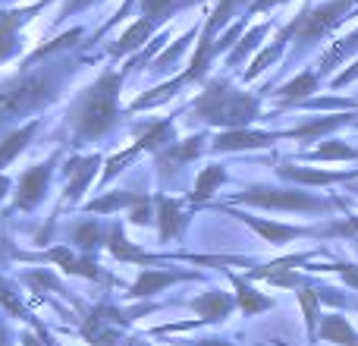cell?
Listing matches in <instances>:
<instances>
[{
	"instance_id": "obj_1",
	"label": "cell",
	"mask_w": 358,
	"mask_h": 346,
	"mask_svg": "<svg viewBox=\"0 0 358 346\" xmlns=\"http://www.w3.org/2000/svg\"><path fill=\"white\" fill-rule=\"evenodd\" d=\"M126 73H129V67L104 69V73L76 98L73 111H69V136H73V145L94 142V139L107 136V132L120 123L117 98H120Z\"/></svg>"
},
{
	"instance_id": "obj_2",
	"label": "cell",
	"mask_w": 358,
	"mask_h": 346,
	"mask_svg": "<svg viewBox=\"0 0 358 346\" xmlns=\"http://www.w3.org/2000/svg\"><path fill=\"white\" fill-rule=\"evenodd\" d=\"M73 73V63L60 60L54 67H35V69H25L16 82H10L6 88H0V130L6 123H13L16 117L22 113H31L38 107L50 104L60 92L63 79Z\"/></svg>"
},
{
	"instance_id": "obj_3",
	"label": "cell",
	"mask_w": 358,
	"mask_h": 346,
	"mask_svg": "<svg viewBox=\"0 0 358 346\" xmlns=\"http://www.w3.org/2000/svg\"><path fill=\"white\" fill-rule=\"evenodd\" d=\"M195 120L208 126H220V130H245L252 120L261 113V98L248 92H236L227 79H210L204 82V92L192 104Z\"/></svg>"
},
{
	"instance_id": "obj_4",
	"label": "cell",
	"mask_w": 358,
	"mask_h": 346,
	"mask_svg": "<svg viewBox=\"0 0 358 346\" xmlns=\"http://www.w3.org/2000/svg\"><path fill=\"white\" fill-rule=\"evenodd\" d=\"M236 205H258V208H280V211H327L330 202L299 189H271V186H252L233 195Z\"/></svg>"
},
{
	"instance_id": "obj_5",
	"label": "cell",
	"mask_w": 358,
	"mask_h": 346,
	"mask_svg": "<svg viewBox=\"0 0 358 346\" xmlns=\"http://www.w3.org/2000/svg\"><path fill=\"white\" fill-rule=\"evenodd\" d=\"M352 6H358V0H327L321 6H305V16H302V25L296 32V41H299V50L311 48L317 44L321 38H327L343 19L352 13Z\"/></svg>"
},
{
	"instance_id": "obj_6",
	"label": "cell",
	"mask_w": 358,
	"mask_h": 346,
	"mask_svg": "<svg viewBox=\"0 0 358 346\" xmlns=\"http://www.w3.org/2000/svg\"><path fill=\"white\" fill-rule=\"evenodd\" d=\"M129 321L132 318L126 315V312H120V309H113V305L104 303L85 318V324H82V337L94 346H113L117 337H120V328H126Z\"/></svg>"
},
{
	"instance_id": "obj_7",
	"label": "cell",
	"mask_w": 358,
	"mask_h": 346,
	"mask_svg": "<svg viewBox=\"0 0 358 346\" xmlns=\"http://www.w3.org/2000/svg\"><path fill=\"white\" fill-rule=\"evenodd\" d=\"M48 4H54V0H38V4H29V6H10V10H0V63L19 54V44H22L19 41V29H22L35 13H41Z\"/></svg>"
},
{
	"instance_id": "obj_8",
	"label": "cell",
	"mask_w": 358,
	"mask_h": 346,
	"mask_svg": "<svg viewBox=\"0 0 358 346\" xmlns=\"http://www.w3.org/2000/svg\"><path fill=\"white\" fill-rule=\"evenodd\" d=\"M54 164H57V155L50 158L48 164H35V167H29L22 177H19L16 202H13V208L16 211H31L38 202H41L44 192H48L50 177H54Z\"/></svg>"
},
{
	"instance_id": "obj_9",
	"label": "cell",
	"mask_w": 358,
	"mask_h": 346,
	"mask_svg": "<svg viewBox=\"0 0 358 346\" xmlns=\"http://www.w3.org/2000/svg\"><path fill=\"white\" fill-rule=\"evenodd\" d=\"M104 164V158L101 155H85V158H73V161H66V192H63V202L66 205H76L82 198V192L88 189V183L94 179V173L98 167Z\"/></svg>"
},
{
	"instance_id": "obj_10",
	"label": "cell",
	"mask_w": 358,
	"mask_h": 346,
	"mask_svg": "<svg viewBox=\"0 0 358 346\" xmlns=\"http://www.w3.org/2000/svg\"><path fill=\"white\" fill-rule=\"evenodd\" d=\"M277 139H286V132H258V130H223L217 132L214 151H252V148H267Z\"/></svg>"
},
{
	"instance_id": "obj_11",
	"label": "cell",
	"mask_w": 358,
	"mask_h": 346,
	"mask_svg": "<svg viewBox=\"0 0 358 346\" xmlns=\"http://www.w3.org/2000/svg\"><path fill=\"white\" fill-rule=\"evenodd\" d=\"M223 211H229V214L239 217L242 223H248V227H252L255 233L261 236V240L271 242V246H283V242L299 240V236H308L311 233L308 227H289V223H277V221H261V217H252V214H236L233 208H223Z\"/></svg>"
},
{
	"instance_id": "obj_12",
	"label": "cell",
	"mask_w": 358,
	"mask_h": 346,
	"mask_svg": "<svg viewBox=\"0 0 358 346\" xmlns=\"http://www.w3.org/2000/svg\"><path fill=\"white\" fill-rule=\"evenodd\" d=\"M192 277H198V274L195 271H157V268H145L142 277L132 284L129 296L132 299H148V296H155V293H161L164 286L179 284V280H192Z\"/></svg>"
},
{
	"instance_id": "obj_13",
	"label": "cell",
	"mask_w": 358,
	"mask_h": 346,
	"mask_svg": "<svg viewBox=\"0 0 358 346\" xmlns=\"http://www.w3.org/2000/svg\"><path fill=\"white\" fill-rule=\"evenodd\" d=\"M204 142H208V136H204V132H198V136H189L185 142L170 145V148H164L161 155H157V167H161L164 173H167V170H179L182 164H189V161H195V158L204 155V148H208Z\"/></svg>"
},
{
	"instance_id": "obj_14",
	"label": "cell",
	"mask_w": 358,
	"mask_h": 346,
	"mask_svg": "<svg viewBox=\"0 0 358 346\" xmlns=\"http://www.w3.org/2000/svg\"><path fill=\"white\" fill-rule=\"evenodd\" d=\"M236 309V299L223 290H208L204 296L192 299V312H198L204 324H217V321H227Z\"/></svg>"
},
{
	"instance_id": "obj_15",
	"label": "cell",
	"mask_w": 358,
	"mask_h": 346,
	"mask_svg": "<svg viewBox=\"0 0 358 346\" xmlns=\"http://www.w3.org/2000/svg\"><path fill=\"white\" fill-rule=\"evenodd\" d=\"M277 173L283 179H292V183H302V186H330V183H340V179L358 177V170H315V167H292V164H280Z\"/></svg>"
},
{
	"instance_id": "obj_16",
	"label": "cell",
	"mask_w": 358,
	"mask_h": 346,
	"mask_svg": "<svg viewBox=\"0 0 358 346\" xmlns=\"http://www.w3.org/2000/svg\"><path fill=\"white\" fill-rule=\"evenodd\" d=\"M155 32H157V25L151 22L148 16H138L136 22H132L129 29H126L123 35H120L117 41L110 44V48H107V54H110V57H129V54H136V50L142 48V44L148 41Z\"/></svg>"
},
{
	"instance_id": "obj_17",
	"label": "cell",
	"mask_w": 358,
	"mask_h": 346,
	"mask_svg": "<svg viewBox=\"0 0 358 346\" xmlns=\"http://www.w3.org/2000/svg\"><path fill=\"white\" fill-rule=\"evenodd\" d=\"M38 126H41V120H29L25 126H16L13 132H6L3 139H0V170L3 167H10L13 161H16L19 155H22L25 148H29V142L35 139V132H38Z\"/></svg>"
},
{
	"instance_id": "obj_18",
	"label": "cell",
	"mask_w": 358,
	"mask_h": 346,
	"mask_svg": "<svg viewBox=\"0 0 358 346\" xmlns=\"http://www.w3.org/2000/svg\"><path fill=\"white\" fill-rule=\"evenodd\" d=\"M155 205H157V230H161V240L164 242L176 240V236L182 233V227H185V221H189V217L182 214V208H179L176 198L157 195Z\"/></svg>"
},
{
	"instance_id": "obj_19",
	"label": "cell",
	"mask_w": 358,
	"mask_h": 346,
	"mask_svg": "<svg viewBox=\"0 0 358 346\" xmlns=\"http://www.w3.org/2000/svg\"><path fill=\"white\" fill-rule=\"evenodd\" d=\"M41 258H44V261H54V265H60L66 274H79V277H88V280H98V277H101V268L94 265L92 258H76V255L69 252V246H54V249H48Z\"/></svg>"
},
{
	"instance_id": "obj_20",
	"label": "cell",
	"mask_w": 358,
	"mask_h": 346,
	"mask_svg": "<svg viewBox=\"0 0 358 346\" xmlns=\"http://www.w3.org/2000/svg\"><path fill=\"white\" fill-rule=\"evenodd\" d=\"M233 286H236V305L242 309V315L245 318H252V315H258V312H267V309H273V299L271 296H264V293H258L248 280H242L239 274H233Z\"/></svg>"
},
{
	"instance_id": "obj_21",
	"label": "cell",
	"mask_w": 358,
	"mask_h": 346,
	"mask_svg": "<svg viewBox=\"0 0 358 346\" xmlns=\"http://www.w3.org/2000/svg\"><path fill=\"white\" fill-rule=\"evenodd\" d=\"M107 249H110V255H113V258H120V261H142V265H155V261H161V255H148V252H142L136 242L126 240L123 227H113L110 230Z\"/></svg>"
},
{
	"instance_id": "obj_22",
	"label": "cell",
	"mask_w": 358,
	"mask_h": 346,
	"mask_svg": "<svg viewBox=\"0 0 358 346\" xmlns=\"http://www.w3.org/2000/svg\"><path fill=\"white\" fill-rule=\"evenodd\" d=\"M352 123V113H334V117H321V120H308V123L296 126V130L286 132V139H321L327 132L340 130V126Z\"/></svg>"
},
{
	"instance_id": "obj_23",
	"label": "cell",
	"mask_w": 358,
	"mask_h": 346,
	"mask_svg": "<svg viewBox=\"0 0 358 346\" xmlns=\"http://www.w3.org/2000/svg\"><path fill=\"white\" fill-rule=\"evenodd\" d=\"M107 240H110V230H107L101 221H82L73 227V246L85 255L94 252L98 246H104Z\"/></svg>"
},
{
	"instance_id": "obj_24",
	"label": "cell",
	"mask_w": 358,
	"mask_h": 346,
	"mask_svg": "<svg viewBox=\"0 0 358 346\" xmlns=\"http://www.w3.org/2000/svg\"><path fill=\"white\" fill-rule=\"evenodd\" d=\"M317 79H321V76H317L315 69H305V73H299L296 79H289L286 85H280L277 95L283 98V104H302V101H308L311 92H317Z\"/></svg>"
},
{
	"instance_id": "obj_25",
	"label": "cell",
	"mask_w": 358,
	"mask_h": 346,
	"mask_svg": "<svg viewBox=\"0 0 358 346\" xmlns=\"http://www.w3.org/2000/svg\"><path fill=\"white\" fill-rule=\"evenodd\" d=\"M317 337L327 343H340V346H358V334L355 328L349 324V318L343 315H327L317 328Z\"/></svg>"
},
{
	"instance_id": "obj_26",
	"label": "cell",
	"mask_w": 358,
	"mask_h": 346,
	"mask_svg": "<svg viewBox=\"0 0 358 346\" xmlns=\"http://www.w3.org/2000/svg\"><path fill=\"white\" fill-rule=\"evenodd\" d=\"M138 4H142V16H148L151 22L161 29V25H167L179 10L195 6V4H201V0H138Z\"/></svg>"
},
{
	"instance_id": "obj_27",
	"label": "cell",
	"mask_w": 358,
	"mask_h": 346,
	"mask_svg": "<svg viewBox=\"0 0 358 346\" xmlns=\"http://www.w3.org/2000/svg\"><path fill=\"white\" fill-rule=\"evenodd\" d=\"M142 202H148L145 192H110V195H101L94 202H88L85 211H92V214H110L117 208H136Z\"/></svg>"
},
{
	"instance_id": "obj_28",
	"label": "cell",
	"mask_w": 358,
	"mask_h": 346,
	"mask_svg": "<svg viewBox=\"0 0 358 346\" xmlns=\"http://www.w3.org/2000/svg\"><path fill=\"white\" fill-rule=\"evenodd\" d=\"M267 32H271V25H267V22H258L255 29H248V35H242L239 41H236V48L227 54V67H239L245 57H252L255 50L261 48V41H264Z\"/></svg>"
},
{
	"instance_id": "obj_29",
	"label": "cell",
	"mask_w": 358,
	"mask_h": 346,
	"mask_svg": "<svg viewBox=\"0 0 358 346\" xmlns=\"http://www.w3.org/2000/svg\"><path fill=\"white\" fill-rule=\"evenodd\" d=\"M170 139H173V120H161V123H151L148 130L138 136L136 148L138 151H155V155H161L164 148H170Z\"/></svg>"
},
{
	"instance_id": "obj_30",
	"label": "cell",
	"mask_w": 358,
	"mask_h": 346,
	"mask_svg": "<svg viewBox=\"0 0 358 346\" xmlns=\"http://www.w3.org/2000/svg\"><path fill=\"white\" fill-rule=\"evenodd\" d=\"M223 183H227V167H223V164H210V167H204L201 173H198L195 189H192L189 198L192 202H208Z\"/></svg>"
},
{
	"instance_id": "obj_31",
	"label": "cell",
	"mask_w": 358,
	"mask_h": 346,
	"mask_svg": "<svg viewBox=\"0 0 358 346\" xmlns=\"http://www.w3.org/2000/svg\"><path fill=\"white\" fill-rule=\"evenodd\" d=\"M299 305L305 312V328H308V337L317 340V328H321V296H317L315 286H302L299 290Z\"/></svg>"
},
{
	"instance_id": "obj_32",
	"label": "cell",
	"mask_w": 358,
	"mask_h": 346,
	"mask_svg": "<svg viewBox=\"0 0 358 346\" xmlns=\"http://www.w3.org/2000/svg\"><path fill=\"white\" fill-rule=\"evenodd\" d=\"M355 50H358V29H355V32H349L346 38H340V41H336L334 48H330L327 54L321 57V76H324V73H330L334 67H340V63L346 60L349 54H355Z\"/></svg>"
},
{
	"instance_id": "obj_33",
	"label": "cell",
	"mask_w": 358,
	"mask_h": 346,
	"mask_svg": "<svg viewBox=\"0 0 358 346\" xmlns=\"http://www.w3.org/2000/svg\"><path fill=\"white\" fill-rule=\"evenodd\" d=\"M308 158L311 161H355L358 151L346 142H324V145H317Z\"/></svg>"
},
{
	"instance_id": "obj_34",
	"label": "cell",
	"mask_w": 358,
	"mask_h": 346,
	"mask_svg": "<svg viewBox=\"0 0 358 346\" xmlns=\"http://www.w3.org/2000/svg\"><path fill=\"white\" fill-rule=\"evenodd\" d=\"M198 35H201V29H189L185 35H179L176 41H173V48L161 50V54L155 57V63H151V67H155V69H167V67H173L179 57H182V50L189 48V41H192V38H198Z\"/></svg>"
},
{
	"instance_id": "obj_35",
	"label": "cell",
	"mask_w": 358,
	"mask_h": 346,
	"mask_svg": "<svg viewBox=\"0 0 358 346\" xmlns=\"http://www.w3.org/2000/svg\"><path fill=\"white\" fill-rule=\"evenodd\" d=\"M138 155H142V151H138L136 145H132V148H126L123 155H113L110 161H107V170H104V177H101V183H110V179L117 177L120 170H126V164H129L132 158H138Z\"/></svg>"
},
{
	"instance_id": "obj_36",
	"label": "cell",
	"mask_w": 358,
	"mask_h": 346,
	"mask_svg": "<svg viewBox=\"0 0 358 346\" xmlns=\"http://www.w3.org/2000/svg\"><path fill=\"white\" fill-rule=\"evenodd\" d=\"M129 221H132V223H151V221H157V211L151 208V198H148V202H142V205H136V208H132Z\"/></svg>"
},
{
	"instance_id": "obj_37",
	"label": "cell",
	"mask_w": 358,
	"mask_h": 346,
	"mask_svg": "<svg viewBox=\"0 0 358 346\" xmlns=\"http://www.w3.org/2000/svg\"><path fill=\"white\" fill-rule=\"evenodd\" d=\"M25 280H29V284H35V286H54V290L60 286L50 271H29V274H25Z\"/></svg>"
},
{
	"instance_id": "obj_38",
	"label": "cell",
	"mask_w": 358,
	"mask_h": 346,
	"mask_svg": "<svg viewBox=\"0 0 358 346\" xmlns=\"http://www.w3.org/2000/svg\"><path fill=\"white\" fill-rule=\"evenodd\" d=\"M336 274H340L343 280H346L352 290H358V265H330Z\"/></svg>"
},
{
	"instance_id": "obj_39",
	"label": "cell",
	"mask_w": 358,
	"mask_h": 346,
	"mask_svg": "<svg viewBox=\"0 0 358 346\" xmlns=\"http://www.w3.org/2000/svg\"><path fill=\"white\" fill-rule=\"evenodd\" d=\"M132 4H136V0H123V6H120V10H117V13H113V19H110V22H104V29H101V32H98V38H101V35H104V32H107V29H113V25H117V22H120V19H123V16H129Z\"/></svg>"
},
{
	"instance_id": "obj_40",
	"label": "cell",
	"mask_w": 358,
	"mask_h": 346,
	"mask_svg": "<svg viewBox=\"0 0 358 346\" xmlns=\"http://www.w3.org/2000/svg\"><path fill=\"white\" fill-rule=\"evenodd\" d=\"M280 4H286V0H255V4L248 6L245 16H258V13H267V10H273V6H280Z\"/></svg>"
},
{
	"instance_id": "obj_41",
	"label": "cell",
	"mask_w": 358,
	"mask_h": 346,
	"mask_svg": "<svg viewBox=\"0 0 358 346\" xmlns=\"http://www.w3.org/2000/svg\"><path fill=\"white\" fill-rule=\"evenodd\" d=\"M358 79V60H355V67L352 69H346V73H340L334 79V88H343V85H349V82H355Z\"/></svg>"
},
{
	"instance_id": "obj_42",
	"label": "cell",
	"mask_w": 358,
	"mask_h": 346,
	"mask_svg": "<svg viewBox=\"0 0 358 346\" xmlns=\"http://www.w3.org/2000/svg\"><path fill=\"white\" fill-rule=\"evenodd\" d=\"M327 233H358V217H352L349 223H336V227H330Z\"/></svg>"
},
{
	"instance_id": "obj_43",
	"label": "cell",
	"mask_w": 358,
	"mask_h": 346,
	"mask_svg": "<svg viewBox=\"0 0 358 346\" xmlns=\"http://www.w3.org/2000/svg\"><path fill=\"white\" fill-rule=\"evenodd\" d=\"M317 296H321V303H334V305H343V296H336L334 290H317Z\"/></svg>"
},
{
	"instance_id": "obj_44",
	"label": "cell",
	"mask_w": 358,
	"mask_h": 346,
	"mask_svg": "<svg viewBox=\"0 0 358 346\" xmlns=\"http://www.w3.org/2000/svg\"><path fill=\"white\" fill-rule=\"evenodd\" d=\"M0 346H10V328L0 321Z\"/></svg>"
},
{
	"instance_id": "obj_45",
	"label": "cell",
	"mask_w": 358,
	"mask_h": 346,
	"mask_svg": "<svg viewBox=\"0 0 358 346\" xmlns=\"http://www.w3.org/2000/svg\"><path fill=\"white\" fill-rule=\"evenodd\" d=\"M6 192H10V179H6L3 173H0V202L6 198Z\"/></svg>"
},
{
	"instance_id": "obj_46",
	"label": "cell",
	"mask_w": 358,
	"mask_h": 346,
	"mask_svg": "<svg viewBox=\"0 0 358 346\" xmlns=\"http://www.w3.org/2000/svg\"><path fill=\"white\" fill-rule=\"evenodd\" d=\"M38 334H41V340H44V346H60V343H57V340H54V337H50V334H48V331H44V328H38Z\"/></svg>"
},
{
	"instance_id": "obj_47",
	"label": "cell",
	"mask_w": 358,
	"mask_h": 346,
	"mask_svg": "<svg viewBox=\"0 0 358 346\" xmlns=\"http://www.w3.org/2000/svg\"><path fill=\"white\" fill-rule=\"evenodd\" d=\"M198 346H233V343H227V340H217V337H208V340H201Z\"/></svg>"
}]
</instances>
